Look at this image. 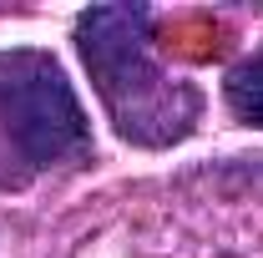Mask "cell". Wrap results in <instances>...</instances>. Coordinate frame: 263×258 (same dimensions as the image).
<instances>
[{"mask_svg": "<svg viewBox=\"0 0 263 258\" xmlns=\"http://www.w3.org/2000/svg\"><path fill=\"white\" fill-rule=\"evenodd\" d=\"M81 61L101 106L137 147L182 142L197 122V91L152 56V15L142 5H97L76 21Z\"/></svg>", "mask_w": 263, "mask_h": 258, "instance_id": "obj_1", "label": "cell"}, {"mask_svg": "<svg viewBox=\"0 0 263 258\" xmlns=\"http://www.w3.org/2000/svg\"><path fill=\"white\" fill-rule=\"evenodd\" d=\"M0 142L31 172L66 167L91 152L86 112L51 56L41 51L0 56Z\"/></svg>", "mask_w": 263, "mask_h": 258, "instance_id": "obj_2", "label": "cell"}, {"mask_svg": "<svg viewBox=\"0 0 263 258\" xmlns=\"http://www.w3.org/2000/svg\"><path fill=\"white\" fill-rule=\"evenodd\" d=\"M228 106L238 122H248V127H263V46L248 56V61H238L228 71Z\"/></svg>", "mask_w": 263, "mask_h": 258, "instance_id": "obj_3", "label": "cell"}]
</instances>
